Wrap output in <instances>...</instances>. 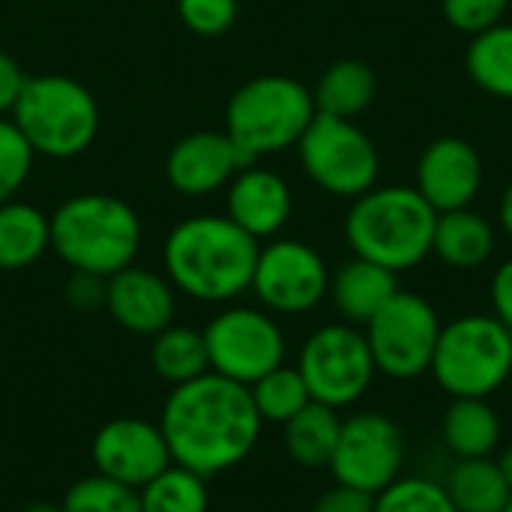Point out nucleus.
Returning a JSON list of instances; mask_svg holds the SVG:
<instances>
[{
  "instance_id": "38",
  "label": "nucleus",
  "mask_w": 512,
  "mask_h": 512,
  "mask_svg": "<svg viewBox=\"0 0 512 512\" xmlns=\"http://www.w3.org/2000/svg\"><path fill=\"white\" fill-rule=\"evenodd\" d=\"M492 309L495 318L512 333V258H507L504 264H498L495 276H492Z\"/></svg>"
},
{
  "instance_id": "7",
  "label": "nucleus",
  "mask_w": 512,
  "mask_h": 512,
  "mask_svg": "<svg viewBox=\"0 0 512 512\" xmlns=\"http://www.w3.org/2000/svg\"><path fill=\"white\" fill-rule=\"evenodd\" d=\"M432 378L453 399H486L512 375V333L495 315H462L441 327Z\"/></svg>"
},
{
  "instance_id": "13",
  "label": "nucleus",
  "mask_w": 512,
  "mask_h": 512,
  "mask_svg": "<svg viewBox=\"0 0 512 512\" xmlns=\"http://www.w3.org/2000/svg\"><path fill=\"white\" fill-rule=\"evenodd\" d=\"M405 441L396 420L378 411H360L342 420V432L330 459L333 480L378 495L402 477Z\"/></svg>"
},
{
  "instance_id": "20",
  "label": "nucleus",
  "mask_w": 512,
  "mask_h": 512,
  "mask_svg": "<svg viewBox=\"0 0 512 512\" xmlns=\"http://www.w3.org/2000/svg\"><path fill=\"white\" fill-rule=\"evenodd\" d=\"M498 234L495 225L477 213L474 207L438 213L435 237H432V255L441 258L453 270H480L489 264L495 252Z\"/></svg>"
},
{
  "instance_id": "26",
  "label": "nucleus",
  "mask_w": 512,
  "mask_h": 512,
  "mask_svg": "<svg viewBox=\"0 0 512 512\" xmlns=\"http://www.w3.org/2000/svg\"><path fill=\"white\" fill-rule=\"evenodd\" d=\"M444 489L459 512H504L512 498L510 486L492 456L456 459Z\"/></svg>"
},
{
  "instance_id": "15",
  "label": "nucleus",
  "mask_w": 512,
  "mask_h": 512,
  "mask_svg": "<svg viewBox=\"0 0 512 512\" xmlns=\"http://www.w3.org/2000/svg\"><path fill=\"white\" fill-rule=\"evenodd\" d=\"M414 189L435 213L471 207L483 189V156L462 135L429 141L414 168Z\"/></svg>"
},
{
  "instance_id": "31",
  "label": "nucleus",
  "mask_w": 512,
  "mask_h": 512,
  "mask_svg": "<svg viewBox=\"0 0 512 512\" xmlns=\"http://www.w3.org/2000/svg\"><path fill=\"white\" fill-rule=\"evenodd\" d=\"M372 512H459L447 489L429 477H399L375 495Z\"/></svg>"
},
{
  "instance_id": "5",
  "label": "nucleus",
  "mask_w": 512,
  "mask_h": 512,
  "mask_svg": "<svg viewBox=\"0 0 512 512\" xmlns=\"http://www.w3.org/2000/svg\"><path fill=\"white\" fill-rule=\"evenodd\" d=\"M312 90L291 75H255L225 105V132L249 162L297 147L315 120Z\"/></svg>"
},
{
  "instance_id": "25",
  "label": "nucleus",
  "mask_w": 512,
  "mask_h": 512,
  "mask_svg": "<svg viewBox=\"0 0 512 512\" xmlns=\"http://www.w3.org/2000/svg\"><path fill=\"white\" fill-rule=\"evenodd\" d=\"M465 69L486 96L512 102V21H498L489 30L471 36Z\"/></svg>"
},
{
  "instance_id": "11",
  "label": "nucleus",
  "mask_w": 512,
  "mask_h": 512,
  "mask_svg": "<svg viewBox=\"0 0 512 512\" xmlns=\"http://www.w3.org/2000/svg\"><path fill=\"white\" fill-rule=\"evenodd\" d=\"M441 327L438 309L426 297L399 288L363 333L381 375L393 381H414L432 369Z\"/></svg>"
},
{
  "instance_id": "37",
  "label": "nucleus",
  "mask_w": 512,
  "mask_h": 512,
  "mask_svg": "<svg viewBox=\"0 0 512 512\" xmlns=\"http://www.w3.org/2000/svg\"><path fill=\"white\" fill-rule=\"evenodd\" d=\"M27 78L30 75L21 69V63L12 54L0 51V117L12 114V108H15L24 84H27Z\"/></svg>"
},
{
  "instance_id": "21",
  "label": "nucleus",
  "mask_w": 512,
  "mask_h": 512,
  "mask_svg": "<svg viewBox=\"0 0 512 512\" xmlns=\"http://www.w3.org/2000/svg\"><path fill=\"white\" fill-rule=\"evenodd\" d=\"M51 249V222L48 213L30 201L0 204V270L18 273L33 267Z\"/></svg>"
},
{
  "instance_id": "19",
  "label": "nucleus",
  "mask_w": 512,
  "mask_h": 512,
  "mask_svg": "<svg viewBox=\"0 0 512 512\" xmlns=\"http://www.w3.org/2000/svg\"><path fill=\"white\" fill-rule=\"evenodd\" d=\"M399 291V273L372 264L366 258H351L345 261L336 273H330V303L348 324H369L384 303Z\"/></svg>"
},
{
  "instance_id": "28",
  "label": "nucleus",
  "mask_w": 512,
  "mask_h": 512,
  "mask_svg": "<svg viewBox=\"0 0 512 512\" xmlns=\"http://www.w3.org/2000/svg\"><path fill=\"white\" fill-rule=\"evenodd\" d=\"M141 512H207L210 492L207 477L186 471L180 465H168L159 477H153L144 489H138Z\"/></svg>"
},
{
  "instance_id": "9",
  "label": "nucleus",
  "mask_w": 512,
  "mask_h": 512,
  "mask_svg": "<svg viewBox=\"0 0 512 512\" xmlns=\"http://www.w3.org/2000/svg\"><path fill=\"white\" fill-rule=\"evenodd\" d=\"M204 333L210 372L252 387L273 369L285 363L288 342L282 327L276 324L273 312L258 306H234L228 303L219 309Z\"/></svg>"
},
{
  "instance_id": "3",
  "label": "nucleus",
  "mask_w": 512,
  "mask_h": 512,
  "mask_svg": "<svg viewBox=\"0 0 512 512\" xmlns=\"http://www.w3.org/2000/svg\"><path fill=\"white\" fill-rule=\"evenodd\" d=\"M51 252L78 273L114 276L135 264L144 222L135 207L108 192H78L51 216Z\"/></svg>"
},
{
  "instance_id": "41",
  "label": "nucleus",
  "mask_w": 512,
  "mask_h": 512,
  "mask_svg": "<svg viewBox=\"0 0 512 512\" xmlns=\"http://www.w3.org/2000/svg\"><path fill=\"white\" fill-rule=\"evenodd\" d=\"M21 512H63V507H57V504H33V507Z\"/></svg>"
},
{
  "instance_id": "14",
  "label": "nucleus",
  "mask_w": 512,
  "mask_h": 512,
  "mask_svg": "<svg viewBox=\"0 0 512 512\" xmlns=\"http://www.w3.org/2000/svg\"><path fill=\"white\" fill-rule=\"evenodd\" d=\"M90 459L96 465V474H105L132 489H144L153 477L174 465L159 423L141 417L108 420L93 435Z\"/></svg>"
},
{
  "instance_id": "8",
  "label": "nucleus",
  "mask_w": 512,
  "mask_h": 512,
  "mask_svg": "<svg viewBox=\"0 0 512 512\" xmlns=\"http://www.w3.org/2000/svg\"><path fill=\"white\" fill-rule=\"evenodd\" d=\"M303 174L333 198H360L381 177V156L375 141L354 123L330 114H315L297 141Z\"/></svg>"
},
{
  "instance_id": "4",
  "label": "nucleus",
  "mask_w": 512,
  "mask_h": 512,
  "mask_svg": "<svg viewBox=\"0 0 512 512\" xmlns=\"http://www.w3.org/2000/svg\"><path fill=\"white\" fill-rule=\"evenodd\" d=\"M435 222L438 213L414 186H372L351 201L345 240L357 258L405 273L432 255Z\"/></svg>"
},
{
  "instance_id": "39",
  "label": "nucleus",
  "mask_w": 512,
  "mask_h": 512,
  "mask_svg": "<svg viewBox=\"0 0 512 512\" xmlns=\"http://www.w3.org/2000/svg\"><path fill=\"white\" fill-rule=\"evenodd\" d=\"M498 219H501V228L504 234L512 240V180L507 183L504 195H501V204H498Z\"/></svg>"
},
{
  "instance_id": "29",
  "label": "nucleus",
  "mask_w": 512,
  "mask_h": 512,
  "mask_svg": "<svg viewBox=\"0 0 512 512\" xmlns=\"http://www.w3.org/2000/svg\"><path fill=\"white\" fill-rule=\"evenodd\" d=\"M255 411L264 423H276L285 426L291 417H297L309 402V387L303 381V375L297 372V366H279L270 375H264L261 381H255L249 387Z\"/></svg>"
},
{
  "instance_id": "24",
  "label": "nucleus",
  "mask_w": 512,
  "mask_h": 512,
  "mask_svg": "<svg viewBox=\"0 0 512 512\" xmlns=\"http://www.w3.org/2000/svg\"><path fill=\"white\" fill-rule=\"evenodd\" d=\"M282 429H285V450L300 468H309V471L330 468V459L342 432V420L336 408L309 402Z\"/></svg>"
},
{
  "instance_id": "32",
  "label": "nucleus",
  "mask_w": 512,
  "mask_h": 512,
  "mask_svg": "<svg viewBox=\"0 0 512 512\" xmlns=\"http://www.w3.org/2000/svg\"><path fill=\"white\" fill-rule=\"evenodd\" d=\"M36 153L12 123V117H0V204L18 198L24 183L33 174Z\"/></svg>"
},
{
  "instance_id": "6",
  "label": "nucleus",
  "mask_w": 512,
  "mask_h": 512,
  "mask_svg": "<svg viewBox=\"0 0 512 512\" xmlns=\"http://www.w3.org/2000/svg\"><path fill=\"white\" fill-rule=\"evenodd\" d=\"M9 117L45 159H75L99 135L96 96L63 72L30 75Z\"/></svg>"
},
{
  "instance_id": "40",
  "label": "nucleus",
  "mask_w": 512,
  "mask_h": 512,
  "mask_svg": "<svg viewBox=\"0 0 512 512\" xmlns=\"http://www.w3.org/2000/svg\"><path fill=\"white\" fill-rule=\"evenodd\" d=\"M498 468H501V474H504V480H507V486H510V492H512V447H507V450L501 453Z\"/></svg>"
},
{
  "instance_id": "22",
  "label": "nucleus",
  "mask_w": 512,
  "mask_h": 512,
  "mask_svg": "<svg viewBox=\"0 0 512 512\" xmlns=\"http://www.w3.org/2000/svg\"><path fill=\"white\" fill-rule=\"evenodd\" d=\"M315 108L318 114H330V117H342V120H354L360 117L378 96V75L366 60L357 57H345L330 63L315 90Z\"/></svg>"
},
{
  "instance_id": "35",
  "label": "nucleus",
  "mask_w": 512,
  "mask_h": 512,
  "mask_svg": "<svg viewBox=\"0 0 512 512\" xmlns=\"http://www.w3.org/2000/svg\"><path fill=\"white\" fill-rule=\"evenodd\" d=\"M105 282L102 276H93V273H78V270H69V279L63 285V300L72 312H96V309H105Z\"/></svg>"
},
{
  "instance_id": "16",
  "label": "nucleus",
  "mask_w": 512,
  "mask_h": 512,
  "mask_svg": "<svg viewBox=\"0 0 512 512\" xmlns=\"http://www.w3.org/2000/svg\"><path fill=\"white\" fill-rule=\"evenodd\" d=\"M252 165L225 129H198L171 144L165 180L183 198H207L225 189L240 168Z\"/></svg>"
},
{
  "instance_id": "42",
  "label": "nucleus",
  "mask_w": 512,
  "mask_h": 512,
  "mask_svg": "<svg viewBox=\"0 0 512 512\" xmlns=\"http://www.w3.org/2000/svg\"><path fill=\"white\" fill-rule=\"evenodd\" d=\"M504 512H512V498H510V504H507V507H504Z\"/></svg>"
},
{
  "instance_id": "34",
  "label": "nucleus",
  "mask_w": 512,
  "mask_h": 512,
  "mask_svg": "<svg viewBox=\"0 0 512 512\" xmlns=\"http://www.w3.org/2000/svg\"><path fill=\"white\" fill-rule=\"evenodd\" d=\"M510 0H441V12L447 24L459 33L477 36L492 24L504 21Z\"/></svg>"
},
{
  "instance_id": "17",
  "label": "nucleus",
  "mask_w": 512,
  "mask_h": 512,
  "mask_svg": "<svg viewBox=\"0 0 512 512\" xmlns=\"http://www.w3.org/2000/svg\"><path fill=\"white\" fill-rule=\"evenodd\" d=\"M105 312L132 336H156L177 318V288L165 273L129 264L105 282Z\"/></svg>"
},
{
  "instance_id": "18",
  "label": "nucleus",
  "mask_w": 512,
  "mask_h": 512,
  "mask_svg": "<svg viewBox=\"0 0 512 512\" xmlns=\"http://www.w3.org/2000/svg\"><path fill=\"white\" fill-rule=\"evenodd\" d=\"M294 195L282 174L261 168L258 162L240 168L225 186V216L252 234L258 243L273 240L291 222Z\"/></svg>"
},
{
  "instance_id": "10",
  "label": "nucleus",
  "mask_w": 512,
  "mask_h": 512,
  "mask_svg": "<svg viewBox=\"0 0 512 512\" xmlns=\"http://www.w3.org/2000/svg\"><path fill=\"white\" fill-rule=\"evenodd\" d=\"M297 372L303 375L312 402L336 411L360 402L378 375L366 333L348 321L318 327L300 348Z\"/></svg>"
},
{
  "instance_id": "30",
  "label": "nucleus",
  "mask_w": 512,
  "mask_h": 512,
  "mask_svg": "<svg viewBox=\"0 0 512 512\" xmlns=\"http://www.w3.org/2000/svg\"><path fill=\"white\" fill-rule=\"evenodd\" d=\"M63 512H141L138 489L105 474H90L72 483L63 495Z\"/></svg>"
},
{
  "instance_id": "1",
  "label": "nucleus",
  "mask_w": 512,
  "mask_h": 512,
  "mask_svg": "<svg viewBox=\"0 0 512 512\" xmlns=\"http://www.w3.org/2000/svg\"><path fill=\"white\" fill-rule=\"evenodd\" d=\"M261 426L249 387L216 372L174 387L159 414L171 462L201 477L237 468L255 450Z\"/></svg>"
},
{
  "instance_id": "33",
  "label": "nucleus",
  "mask_w": 512,
  "mask_h": 512,
  "mask_svg": "<svg viewBox=\"0 0 512 512\" xmlns=\"http://www.w3.org/2000/svg\"><path fill=\"white\" fill-rule=\"evenodd\" d=\"M177 18L198 36H222L237 24L240 0H174Z\"/></svg>"
},
{
  "instance_id": "12",
  "label": "nucleus",
  "mask_w": 512,
  "mask_h": 512,
  "mask_svg": "<svg viewBox=\"0 0 512 512\" xmlns=\"http://www.w3.org/2000/svg\"><path fill=\"white\" fill-rule=\"evenodd\" d=\"M261 309L276 315H306L324 303L330 291V270L318 249L303 240L273 237L261 246L252 288Z\"/></svg>"
},
{
  "instance_id": "2",
  "label": "nucleus",
  "mask_w": 512,
  "mask_h": 512,
  "mask_svg": "<svg viewBox=\"0 0 512 512\" xmlns=\"http://www.w3.org/2000/svg\"><path fill=\"white\" fill-rule=\"evenodd\" d=\"M261 243L225 213H198L177 222L162 243V267L177 294L228 306L252 288Z\"/></svg>"
},
{
  "instance_id": "36",
  "label": "nucleus",
  "mask_w": 512,
  "mask_h": 512,
  "mask_svg": "<svg viewBox=\"0 0 512 512\" xmlns=\"http://www.w3.org/2000/svg\"><path fill=\"white\" fill-rule=\"evenodd\" d=\"M372 507H375V495L336 483L315 501L312 512H372Z\"/></svg>"
},
{
  "instance_id": "23",
  "label": "nucleus",
  "mask_w": 512,
  "mask_h": 512,
  "mask_svg": "<svg viewBox=\"0 0 512 512\" xmlns=\"http://www.w3.org/2000/svg\"><path fill=\"white\" fill-rule=\"evenodd\" d=\"M444 444L456 459H489L501 444V417L486 399H453L444 414Z\"/></svg>"
},
{
  "instance_id": "27",
  "label": "nucleus",
  "mask_w": 512,
  "mask_h": 512,
  "mask_svg": "<svg viewBox=\"0 0 512 512\" xmlns=\"http://www.w3.org/2000/svg\"><path fill=\"white\" fill-rule=\"evenodd\" d=\"M150 366L171 387H180L207 375L210 357H207L204 333L195 327H183V324L165 327L150 342Z\"/></svg>"
}]
</instances>
